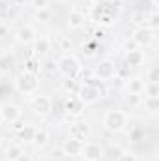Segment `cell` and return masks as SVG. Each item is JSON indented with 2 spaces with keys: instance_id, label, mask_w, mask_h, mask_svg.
I'll use <instances>...</instances> for the list:
<instances>
[{
  "instance_id": "cell-9",
  "label": "cell",
  "mask_w": 159,
  "mask_h": 161,
  "mask_svg": "<svg viewBox=\"0 0 159 161\" xmlns=\"http://www.w3.org/2000/svg\"><path fill=\"white\" fill-rule=\"evenodd\" d=\"M0 114H2V120H4V122L13 124L15 120H19V118H21V109H19L17 105L6 103V105H2V107H0Z\"/></svg>"
},
{
  "instance_id": "cell-7",
  "label": "cell",
  "mask_w": 159,
  "mask_h": 161,
  "mask_svg": "<svg viewBox=\"0 0 159 161\" xmlns=\"http://www.w3.org/2000/svg\"><path fill=\"white\" fill-rule=\"evenodd\" d=\"M80 150H82V141L79 139H73V137H68L62 144V152L69 158H75V156H80Z\"/></svg>"
},
{
  "instance_id": "cell-2",
  "label": "cell",
  "mask_w": 159,
  "mask_h": 161,
  "mask_svg": "<svg viewBox=\"0 0 159 161\" xmlns=\"http://www.w3.org/2000/svg\"><path fill=\"white\" fill-rule=\"evenodd\" d=\"M40 86V80L38 75H32V73H26L23 71L19 77H17V88L23 92V94H34Z\"/></svg>"
},
{
  "instance_id": "cell-20",
  "label": "cell",
  "mask_w": 159,
  "mask_h": 161,
  "mask_svg": "<svg viewBox=\"0 0 159 161\" xmlns=\"http://www.w3.org/2000/svg\"><path fill=\"white\" fill-rule=\"evenodd\" d=\"M25 71H26V73H32V75H38V73H40V62H38L36 58H28Z\"/></svg>"
},
{
  "instance_id": "cell-11",
  "label": "cell",
  "mask_w": 159,
  "mask_h": 161,
  "mask_svg": "<svg viewBox=\"0 0 159 161\" xmlns=\"http://www.w3.org/2000/svg\"><path fill=\"white\" fill-rule=\"evenodd\" d=\"M32 107L38 114H47L51 111V99L47 96H36L32 99Z\"/></svg>"
},
{
  "instance_id": "cell-16",
  "label": "cell",
  "mask_w": 159,
  "mask_h": 161,
  "mask_svg": "<svg viewBox=\"0 0 159 161\" xmlns=\"http://www.w3.org/2000/svg\"><path fill=\"white\" fill-rule=\"evenodd\" d=\"M34 135H36V127L34 125H25L19 131V139L25 141V142H32L34 141Z\"/></svg>"
},
{
  "instance_id": "cell-31",
  "label": "cell",
  "mask_w": 159,
  "mask_h": 161,
  "mask_svg": "<svg viewBox=\"0 0 159 161\" xmlns=\"http://www.w3.org/2000/svg\"><path fill=\"white\" fill-rule=\"evenodd\" d=\"M9 62H11V58H9L8 54H4V56L0 58V69H8V66H9Z\"/></svg>"
},
{
  "instance_id": "cell-32",
  "label": "cell",
  "mask_w": 159,
  "mask_h": 161,
  "mask_svg": "<svg viewBox=\"0 0 159 161\" xmlns=\"http://www.w3.org/2000/svg\"><path fill=\"white\" fill-rule=\"evenodd\" d=\"M23 127H25V124H23V120H21V118H19V120H15V122H13V129H15L17 133H19V131L23 129Z\"/></svg>"
},
{
  "instance_id": "cell-38",
  "label": "cell",
  "mask_w": 159,
  "mask_h": 161,
  "mask_svg": "<svg viewBox=\"0 0 159 161\" xmlns=\"http://www.w3.org/2000/svg\"><path fill=\"white\" fill-rule=\"evenodd\" d=\"M0 146H2V137H0Z\"/></svg>"
},
{
  "instance_id": "cell-36",
  "label": "cell",
  "mask_w": 159,
  "mask_h": 161,
  "mask_svg": "<svg viewBox=\"0 0 159 161\" xmlns=\"http://www.w3.org/2000/svg\"><path fill=\"white\" fill-rule=\"evenodd\" d=\"M103 36H105V32H103V30H97V32H96V40H101Z\"/></svg>"
},
{
  "instance_id": "cell-17",
  "label": "cell",
  "mask_w": 159,
  "mask_h": 161,
  "mask_svg": "<svg viewBox=\"0 0 159 161\" xmlns=\"http://www.w3.org/2000/svg\"><path fill=\"white\" fill-rule=\"evenodd\" d=\"M127 88H129V94H142L144 92V82L140 79H131L127 82Z\"/></svg>"
},
{
  "instance_id": "cell-14",
  "label": "cell",
  "mask_w": 159,
  "mask_h": 161,
  "mask_svg": "<svg viewBox=\"0 0 159 161\" xmlns=\"http://www.w3.org/2000/svg\"><path fill=\"white\" fill-rule=\"evenodd\" d=\"M142 60H144V54L140 51H127V54H125V68L140 66Z\"/></svg>"
},
{
  "instance_id": "cell-19",
  "label": "cell",
  "mask_w": 159,
  "mask_h": 161,
  "mask_svg": "<svg viewBox=\"0 0 159 161\" xmlns=\"http://www.w3.org/2000/svg\"><path fill=\"white\" fill-rule=\"evenodd\" d=\"M47 141H49V133L45 129H36V135H34V141L32 142H36L38 146H45Z\"/></svg>"
},
{
  "instance_id": "cell-28",
  "label": "cell",
  "mask_w": 159,
  "mask_h": 161,
  "mask_svg": "<svg viewBox=\"0 0 159 161\" xmlns=\"http://www.w3.org/2000/svg\"><path fill=\"white\" fill-rule=\"evenodd\" d=\"M148 25H150V26H148L150 30H154V28H157V26H159V15L156 13V11L150 15V23H148Z\"/></svg>"
},
{
  "instance_id": "cell-29",
  "label": "cell",
  "mask_w": 159,
  "mask_h": 161,
  "mask_svg": "<svg viewBox=\"0 0 159 161\" xmlns=\"http://www.w3.org/2000/svg\"><path fill=\"white\" fill-rule=\"evenodd\" d=\"M118 161H137V156L131 152H123L122 156H118Z\"/></svg>"
},
{
  "instance_id": "cell-10",
  "label": "cell",
  "mask_w": 159,
  "mask_h": 161,
  "mask_svg": "<svg viewBox=\"0 0 159 161\" xmlns=\"http://www.w3.org/2000/svg\"><path fill=\"white\" fill-rule=\"evenodd\" d=\"M82 103H80V99L77 96H68L66 99H64V111L66 113H69V114H79L80 111H82Z\"/></svg>"
},
{
  "instance_id": "cell-22",
  "label": "cell",
  "mask_w": 159,
  "mask_h": 161,
  "mask_svg": "<svg viewBox=\"0 0 159 161\" xmlns=\"http://www.w3.org/2000/svg\"><path fill=\"white\" fill-rule=\"evenodd\" d=\"M23 154V150H21V146H17V144H13V146H9L8 150H6V158L9 161H15L19 156Z\"/></svg>"
},
{
  "instance_id": "cell-13",
  "label": "cell",
  "mask_w": 159,
  "mask_h": 161,
  "mask_svg": "<svg viewBox=\"0 0 159 161\" xmlns=\"http://www.w3.org/2000/svg\"><path fill=\"white\" fill-rule=\"evenodd\" d=\"M15 38L19 43H30V41L36 40V34H34V28L32 26H21L15 34Z\"/></svg>"
},
{
  "instance_id": "cell-8",
  "label": "cell",
  "mask_w": 159,
  "mask_h": 161,
  "mask_svg": "<svg viewBox=\"0 0 159 161\" xmlns=\"http://www.w3.org/2000/svg\"><path fill=\"white\" fill-rule=\"evenodd\" d=\"M152 40H154V30H150L148 26L139 28L135 32V36H133V41H135L137 47H148L152 43Z\"/></svg>"
},
{
  "instance_id": "cell-26",
  "label": "cell",
  "mask_w": 159,
  "mask_h": 161,
  "mask_svg": "<svg viewBox=\"0 0 159 161\" xmlns=\"http://www.w3.org/2000/svg\"><path fill=\"white\" fill-rule=\"evenodd\" d=\"M148 80L150 82H159V66H154L148 73Z\"/></svg>"
},
{
  "instance_id": "cell-12",
  "label": "cell",
  "mask_w": 159,
  "mask_h": 161,
  "mask_svg": "<svg viewBox=\"0 0 159 161\" xmlns=\"http://www.w3.org/2000/svg\"><path fill=\"white\" fill-rule=\"evenodd\" d=\"M88 135H90V127H88L84 122L73 124V125H71V129H69V137H73V139H79V141H84Z\"/></svg>"
},
{
  "instance_id": "cell-23",
  "label": "cell",
  "mask_w": 159,
  "mask_h": 161,
  "mask_svg": "<svg viewBox=\"0 0 159 161\" xmlns=\"http://www.w3.org/2000/svg\"><path fill=\"white\" fill-rule=\"evenodd\" d=\"M62 88H64L66 92H69V94H77L79 84H77V80L75 79H66L64 82H62Z\"/></svg>"
},
{
  "instance_id": "cell-3",
  "label": "cell",
  "mask_w": 159,
  "mask_h": 161,
  "mask_svg": "<svg viewBox=\"0 0 159 161\" xmlns=\"http://www.w3.org/2000/svg\"><path fill=\"white\" fill-rule=\"evenodd\" d=\"M125 122H127V118H125V114L122 111H109L105 114V118H103V125L109 131H120L125 125Z\"/></svg>"
},
{
  "instance_id": "cell-18",
  "label": "cell",
  "mask_w": 159,
  "mask_h": 161,
  "mask_svg": "<svg viewBox=\"0 0 159 161\" xmlns=\"http://www.w3.org/2000/svg\"><path fill=\"white\" fill-rule=\"evenodd\" d=\"M82 23H84V15L80 11H71L69 13V26L71 28H79Z\"/></svg>"
},
{
  "instance_id": "cell-4",
  "label": "cell",
  "mask_w": 159,
  "mask_h": 161,
  "mask_svg": "<svg viewBox=\"0 0 159 161\" xmlns=\"http://www.w3.org/2000/svg\"><path fill=\"white\" fill-rule=\"evenodd\" d=\"M101 96H103V90H99V88H94V86H88V84L79 86V90H77V97L80 99V103H82V105L96 103V101H97Z\"/></svg>"
},
{
  "instance_id": "cell-37",
  "label": "cell",
  "mask_w": 159,
  "mask_h": 161,
  "mask_svg": "<svg viewBox=\"0 0 159 161\" xmlns=\"http://www.w3.org/2000/svg\"><path fill=\"white\" fill-rule=\"evenodd\" d=\"M2 122H4V120H2V114H0V124H2Z\"/></svg>"
},
{
  "instance_id": "cell-25",
  "label": "cell",
  "mask_w": 159,
  "mask_h": 161,
  "mask_svg": "<svg viewBox=\"0 0 159 161\" xmlns=\"http://www.w3.org/2000/svg\"><path fill=\"white\" fill-rule=\"evenodd\" d=\"M127 103H129L131 107H137V105L142 103V96H140V94H129V96H127Z\"/></svg>"
},
{
  "instance_id": "cell-27",
  "label": "cell",
  "mask_w": 159,
  "mask_h": 161,
  "mask_svg": "<svg viewBox=\"0 0 159 161\" xmlns=\"http://www.w3.org/2000/svg\"><path fill=\"white\" fill-rule=\"evenodd\" d=\"M32 6L40 11V9H47L49 8V0H32Z\"/></svg>"
},
{
  "instance_id": "cell-21",
  "label": "cell",
  "mask_w": 159,
  "mask_h": 161,
  "mask_svg": "<svg viewBox=\"0 0 159 161\" xmlns=\"http://www.w3.org/2000/svg\"><path fill=\"white\" fill-rule=\"evenodd\" d=\"M144 107L150 113H157L159 111V97H144Z\"/></svg>"
},
{
  "instance_id": "cell-1",
  "label": "cell",
  "mask_w": 159,
  "mask_h": 161,
  "mask_svg": "<svg viewBox=\"0 0 159 161\" xmlns=\"http://www.w3.org/2000/svg\"><path fill=\"white\" fill-rule=\"evenodd\" d=\"M58 71L66 77V79H77L80 73V64L79 60L71 54H66L58 60Z\"/></svg>"
},
{
  "instance_id": "cell-15",
  "label": "cell",
  "mask_w": 159,
  "mask_h": 161,
  "mask_svg": "<svg viewBox=\"0 0 159 161\" xmlns=\"http://www.w3.org/2000/svg\"><path fill=\"white\" fill-rule=\"evenodd\" d=\"M49 49H51V43H49L47 38H38V40H34V53H36V54H45Z\"/></svg>"
},
{
  "instance_id": "cell-33",
  "label": "cell",
  "mask_w": 159,
  "mask_h": 161,
  "mask_svg": "<svg viewBox=\"0 0 159 161\" xmlns=\"http://www.w3.org/2000/svg\"><path fill=\"white\" fill-rule=\"evenodd\" d=\"M140 137H142V131H140V129H135V131H133V135H131V139H133V141H139Z\"/></svg>"
},
{
  "instance_id": "cell-35",
  "label": "cell",
  "mask_w": 159,
  "mask_h": 161,
  "mask_svg": "<svg viewBox=\"0 0 159 161\" xmlns=\"http://www.w3.org/2000/svg\"><path fill=\"white\" fill-rule=\"evenodd\" d=\"M4 36H8V26L0 25V38H4Z\"/></svg>"
},
{
  "instance_id": "cell-24",
  "label": "cell",
  "mask_w": 159,
  "mask_h": 161,
  "mask_svg": "<svg viewBox=\"0 0 159 161\" xmlns=\"http://www.w3.org/2000/svg\"><path fill=\"white\" fill-rule=\"evenodd\" d=\"M146 97H159V84L157 82H150L148 86H144Z\"/></svg>"
},
{
  "instance_id": "cell-30",
  "label": "cell",
  "mask_w": 159,
  "mask_h": 161,
  "mask_svg": "<svg viewBox=\"0 0 159 161\" xmlns=\"http://www.w3.org/2000/svg\"><path fill=\"white\" fill-rule=\"evenodd\" d=\"M51 19V11L49 9H40L38 11V21H49Z\"/></svg>"
},
{
  "instance_id": "cell-34",
  "label": "cell",
  "mask_w": 159,
  "mask_h": 161,
  "mask_svg": "<svg viewBox=\"0 0 159 161\" xmlns=\"http://www.w3.org/2000/svg\"><path fill=\"white\" fill-rule=\"evenodd\" d=\"M15 161H32V158H30L28 154H21V156H19Z\"/></svg>"
},
{
  "instance_id": "cell-5",
  "label": "cell",
  "mask_w": 159,
  "mask_h": 161,
  "mask_svg": "<svg viewBox=\"0 0 159 161\" xmlns=\"http://www.w3.org/2000/svg\"><path fill=\"white\" fill-rule=\"evenodd\" d=\"M94 77L99 80H109L112 79L114 75H116V66H114V62H111V60H101L96 68H94Z\"/></svg>"
},
{
  "instance_id": "cell-6",
  "label": "cell",
  "mask_w": 159,
  "mask_h": 161,
  "mask_svg": "<svg viewBox=\"0 0 159 161\" xmlns=\"http://www.w3.org/2000/svg\"><path fill=\"white\" fill-rule=\"evenodd\" d=\"M80 156L86 161H99L103 158V148L97 142H82Z\"/></svg>"
}]
</instances>
